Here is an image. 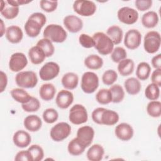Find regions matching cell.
I'll return each mask as SVG.
<instances>
[{
    "label": "cell",
    "instance_id": "816d5d0a",
    "mask_svg": "<svg viewBox=\"0 0 161 161\" xmlns=\"http://www.w3.org/2000/svg\"><path fill=\"white\" fill-rule=\"evenodd\" d=\"M0 92H3L7 86L8 77L6 74L2 70L0 72Z\"/></svg>",
    "mask_w": 161,
    "mask_h": 161
},
{
    "label": "cell",
    "instance_id": "74e56055",
    "mask_svg": "<svg viewBox=\"0 0 161 161\" xmlns=\"http://www.w3.org/2000/svg\"><path fill=\"white\" fill-rule=\"evenodd\" d=\"M96 99L101 104H108L112 102V95L109 89H101L96 94Z\"/></svg>",
    "mask_w": 161,
    "mask_h": 161
},
{
    "label": "cell",
    "instance_id": "5bb4252c",
    "mask_svg": "<svg viewBox=\"0 0 161 161\" xmlns=\"http://www.w3.org/2000/svg\"><path fill=\"white\" fill-rule=\"evenodd\" d=\"M94 136V130L90 126L80 127L77 131V138L87 148L92 142Z\"/></svg>",
    "mask_w": 161,
    "mask_h": 161
},
{
    "label": "cell",
    "instance_id": "4dcf8cb0",
    "mask_svg": "<svg viewBox=\"0 0 161 161\" xmlns=\"http://www.w3.org/2000/svg\"><path fill=\"white\" fill-rule=\"evenodd\" d=\"M86 148V147L76 137L69 142L67 146V150L70 155L77 156L81 155L84 152Z\"/></svg>",
    "mask_w": 161,
    "mask_h": 161
},
{
    "label": "cell",
    "instance_id": "d6986e66",
    "mask_svg": "<svg viewBox=\"0 0 161 161\" xmlns=\"http://www.w3.org/2000/svg\"><path fill=\"white\" fill-rule=\"evenodd\" d=\"M30 135L25 130H18L14 133L13 141L15 146L19 148H25L31 143Z\"/></svg>",
    "mask_w": 161,
    "mask_h": 161
},
{
    "label": "cell",
    "instance_id": "3957f363",
    "mask_svg": "<svg viewBox=\"0 0 161 161\" xmlns=\"http://www.w3.org/2000/svg\"><path fill=\"white\" fill-rule=\"evenodd\" d=\"M43 35L45 38L55 43H62L67 37V33L64 28L56 24L47 25L43 31Z\"/></svg>",
    "mask_w": 161,
    "mask_h": 161
},
{
    "label": "cell",
    "instance_id": "ee69618b",
    "mask_svg": "<svg viewBox=\"0 0 161 161\" xmlns=\"http://www.w3.org/2000/svg\"><path fill=\"white\" fill-rule=\"evenodd\" d=\"M42 117L47 123L51 124L57 120L58 118V113L53 108H47L43 111Z\"/></svg>",
    "mask_w": 161,
    "mask_h": 161
},
{
    "label": "cell",
    "instance_id": "9c48e42d",
    "mask_svg": "<svg viewBox=\"0 0 161 161\" xmlns=\"http://www.w3.org/2000/svg\"><path fill=\"white\" fill-rule=\"evenodd\" d=\"M71 133V126L65 122H60L53 126L50 132L51 138L55 142H62Z\"/></svg>",
    "mask_w": 161,
    "mask_h": 161
},
{
    "label": "cell",
    "instance_id": "277c9868",
    "mask_svg": "<svg viewBox=\"0 0 161 161\" xmlns=\"http://www.w3.org/2000/svg\"><path fill=\"white\" fill-rule=\"evenodd\" d=\"M16 84L21 88L30 89L35 87L38 83V77L33 71L19 72L15 77Z\"/></svg>",
    "mask_w": 161,
    "mask_h": 161
},
{
    "label": "cell",
    "instance_id": "f546056e",
    "mask_svg": "<svg viewBox=\"0 0 161 161\" xmlns=\"http://www.w3.org/2000/svg\"><path fill=\"white\" fill-rule=\"evenodd\" d=\"M106 35L110 38L114 45H118L122 41L123 33L120 27L116 25H113L108 28Z\"/></svg>",
    "mask_w": 161,
    "mask_h": 161
},
{
    "label": "cell",
    "instance_id": "b9f144b4",
    "mask_svg": "<svg viewBox=\"0 0 161 161\" xmlns=\"http://www.w3.org/2000/svg\"><path fill=\"white\" fill-rule=\"evenodd\" d=\"M126 56L127 53L126 50L121 47H117L113 48L111 54V60L115 63H119L122 60L126 58Z\"/></svg>",
    "mask_w": 161,
    "mask_h": 161
},
{
    "label": "cell",
    "instance_id": "9a60e30c",
    "mask_svg": "<svg viewBox=\"0 0 161 161\" xmlns=\"http://www.w3.org/2000/svg\"><path fill=\"white\" fill-rule=\"evenodd\" d=\"M19 11L18 6H16L11 3L9 0L1 1L0 12L1 15L7 19L15 18Z\"/></svg>",
    "mask_w": 161,
    "mask_h": 161
},
{
    "label": "cell",
    "instance_id": "cb8c5ba5",
    "mask_svg": "<svg viewBox=\"0 0 161 161\" xmlns=\"http://www.w3.org/2000/svg\"><path fill=\"white\" fill-rule=\"evenodd\" d=\"M104 154V148L99 144L92 145L87 152V158L91 161H99Z\"/></svg>",
    "mask_w": 161,
    "mask_h": 161
},
{
    "label": "cell",
    "instance_id": "4fadbf2b",
    "mask_svg": "<svg viewBox=\"0 0 161 161\" xmlns=\"http://www.w3.org/2000/svg\"><path fill=\"white\" fill-rule=\"evenodd\" d=\"M142 42V35L135 29L128 30L124 38V45L130 50H135L139 47Z\"/></svg>",
    "mask_w": 161,
    "mask_h": 161
},
{
    "label": "cell",
    "instance_id": "d590c367",
    "mask_svg": "<svg viewBox=\"0 0 161 161\" xmlns=\"http://www.w3.org/2000/svg\"><path fill=\"white\" fill-rule=\"evenodd\" d=\"M112 95V102L119 103L121 102L125 97V91L123 88L119 84H114L109 89Z\"/></svg>",
    "mask_w": 161,
    "mask_h": 161
},
{
    "label": "cell",
    "instance_id": "60d3db41",
    "mask_svg": "<svg viewBox=\"0 0 161 161\" xmlns=\"http://www.w3.org/2000/svg\"><path fill=\"white\" fill-rule=\"evenodd\" d=\"M21 107L22 109L26 112H36L40 108V103L37 98L31 96V99L27 103L22 104Z\"/></svg>",
    "mask_w": 161,
    "mask_h": 161
},
{
    "label": "cell",
    "instance_id": "f1b7e54d",
    "mask_svg": "<svg viewBox=\"0 0 161 161\" xmlns=\"http://www.w3.org/2000/svg\"><path fill=\"white\" fill-rule=\"evenodd\" d=\"M135 64L133 60L125 58L118 63V70L122 76H128L131 74L134 70Z\"/></svg>",
    "mask_w": 161,
    "mask_h": 161
},
{
    "label": "cell",
    "instance_id": "d6a6232c",
    "mask_svg": "<svg viewBox=\"0 0 161 161\" xmlns=\"http://www.w3.org/2000/svg\"><path fill=\"white\" fill-rule=\"evenodd\" d=\"M11 95L12 97L18 103L25 104L27 103L31 97V96L23 89L15 88L11 91Z\"/></svg>",
    "mask_w": 161,
    "mask_h": 161
},
{
    "label": "cell",
    "instance_id": "836d02e7",
    "mask_svg": "<svg viewBox=\"0 0 161 161\" xmlns=\"http://www.w3.org/2000/svg\"><path fill=\"white\" fill-rule=\"evenodd\" d=\"M150 65L145 62H142L138 64L136 70V75L139 80H147L150 74Z\"/></svg>",
    "mask_w": 161,
    "mask_h": 161
},
{
    "label": "cell",
    "instance_id": "7402d4cb",
    "mask_svg": "<svg viewBox=\"0 0 161 161\" xmlns=\"http://www.w3.org/2000/svg\"><path fill=\"white\" fill-rule=\"evenodd\" d=\"M28 56L31 62L35 65L42 63L45 58V54L42 49L37 45L32 47L28 51Z\"/></svg>",
    "mask_w": 161,
    "mask_h": 161
},
{
    "label": "cell",
    "instance_id": "44dd1931",
    "mask_svg": "<svg viewBox=\"0 0 161 161\" xmlns=\"http://www.w3.org/2000/svg\"><path fill=\"white\" fill-rule=\"evenodd\" d=\"M25 128L31 132L38 131L42 125V119L39 116L35 114H31L27 116L23 121Z\"/></svg>",
    "mask_w": 161,
    "mask_h": 161
},
{
    "label": "cell",
    "instance_id": "8992f818",
    "mask_svg": "<svg viewBox=\"0 0 161 161\" xmlns=\"http://www.w3.org/2000/svg\"><path fill=\"white\" fill-rule=\"evenodd\" d=\"M99 86V77L92 72H86L81 78L80 87L86 94L93 93Z\"/></svg>",
    "mask_w": 161,
    "mask_h": 161
},
{
    "label": "cell",
    "instance_id": "7c38bea8",
    "mask_svg": "<svg viewBox=\"0 0 161 161\" xmlns=\"http://www.w3.org/2000/svg\"><path fill=\"white\" fill-rule=\"evenodd\" d=\"M28 64V60L26 55L21 52L13 53L9 58V68L14 72H21Z\"/></svg>",
    "mask_w": 161,
    "mask_h": 161
},
{
    "label": "cell",
    "instance_id": "484cf974",
    "mask_svg": "<svg viewBox=\"0 0 161 161\" xmlns=\"http://www.w3.org/2000/svg\"><path fill=\"white\" fill-rule=\"evenodd\" d=\"M158 16L156 12L149 11L143 14L142 17V23L147 28L155 27L158 23Z\"/></svg>",
    "mask_w": 161,
    "mask_h": 161
},
{
    "label": "cell",
    "instance_id": "c3c4849f",
    "mask_svg": "<svg viewBox=\"0 0 161 161\" xmlns=\"http://www.w3.org/2000/svg\"><path fill=\"white\" fill-rule=\"evenodd\" d=\"M105 108H97L92 112V119L94 123L101 125V115Z\"/></svg>",
    "mask_w": 161,
    "mask_h": 161
},
{
    "label": "cell",
    "instance_id": "7dc6e473",
    "mask_svg": "<svg viewBox=\"0 0 161 161\" xmlns=\"http://www.w3.org/2000/svg\"><path fill=\"white\" fill-rule=\"evenodd\" d=\"M152 0H136L135 1V6L140 11H145L149 9L152 6Z\"/></svg>",
    "mask_w": 161,
    "mask_h": 161
},
{
    "label": "cell",
    "instance_id": "ffe728a7",
    "mask_svg": "<svg viewBox=\"0 0 161 161\" xmlns=\"http://www.w3.org/2000/svg\"><path fill=\"white\" fill-rule=\"evenodd\" d=\"M23 37L21 29L16 25H12L7 28L6 31V38L11 43H19Z\"/></svg>",
    "mask_w": 161,
    "mask_h": 161
},
{
    "label": "cell",
    "instance_id": "f35d334b",
    "mask_svg": "<svg viewBox=\"0 0 161 161\" xmlns=\"http://www.w3.org/2000/svg\"><path fill=\"white\" fill-rule=\"evenodd\" d=\"M28 152L31 161H40L43 158L44 152L38 145H32L28 148Z\"/></svg>",
    "mask_w": 161,
    "mask_h": 161
},
{
    "label": "cell",
    "instance_id": "603a6c76",
    "mask_svg": "<svg viewBox=\"0 0 161 161\" xmlns=\"http://www.w3.org/2000/svg\"><path fill=\"white\" fill-rule=\"evenodd\" d=\"M61 82L64 88L72 90L75 89L78 85L79 77L74 72H67L63 75Z\"/></svg>",
    "mask_w": 161,
    "mask_h": 161
},
{
    "label": "cell",
    "instance_id": "e575fe53",
    "mask_svg": "<svg viewBox=\"0 0 161 161\" xmlns=\"http://www.w3.org/2000/svg\"><path fill=\"white\" fill-rule=\"evenodd\" d=\"M37 46H38L39 47H40L42 50L43 51V52L45 54L46 57H50L51 56H52L54 53L55 52V47L52 43V42L47 39V38H42L41 40H40L36 45Z\"/></svg>",
    "mask_w": 161,
    "mask_h": 161
},
{
    "label": "cell",
    "instance_id": "8fae6325",
    "mask_svg": "<svg viewBox=\"0 0 161 161\" xmlns=\"http://www.w3.org/2000/svg\"><path fill=\"white\" fill-rule=\"evenodd\" d=\"M117 16L120 22L126 25H132L137 21L138 13L133 8L125 6L118 11Z\"/></svg>",
    "mask_w": 161,
    "mask_h": 161
},
{
    "label": "cell",
    "instance_id": "ba28073f",
    "mask_svg": "<svg viewBox=\"0 0 161 161\" xmlns=\"http://www.w3.org/2000/svg\"><path fill=\"white\" fill-rule=\"evenodd\" d=\"M69 119L72 123L77 125L86 123L88 119L87 109L82 104L74 105L69 111Z\"/></svg>",
    "mask_w": 161,
    "mask_h": 161
},
{
    "label": "cell",
    "instance_id": "681fc988",
    "mask_svg": "<svg viewBox=\"0 0 161 161\" xmlns=\"http://www.w3.org/2000/svg\"><path fill=\"white\" fill-rule=\"evenodd\" d=\"M151 80L159 87L161 86V69H156L153 70L151 75Z\"/></svg>",
    "mask_w": 161,
    "mask_h": 161
},
{
    "label": "cell",
    "instance_id": "2e32d148",
    "mask_svg": "<svg viewBox=\"0 0 161 161\" xmlns=\"http://www.w3.org/2000/svg\"><path fill=\"white\" fill-rule=\"evenodd\" d=\"M64 25L66 29L70 33H77L82 30L83 27L82 21L77 16L68 15L64 18Z\"/></svg>",
    "mask_w": 161,
    "mask_h": 161
},
{
    "label": "cell",
    "instance_id": "83f0119b",
    "mask_svg": "<svg viewBox=\"0 0 161 161\" xmlns=\"http://www.w3.org/2000/svg\"><path fill=\"white\" fill-rule=\"evenodd\" d=\"M124 86L126 91L130 95H136L138 94L142 89L140 80L135 77H130L124 82Z\"/></svg>",
    "mask_w": 161,
    "mask_h": 161
},
{
    "label": "cell",
    "instance_id": "6da1fadb",
    "mask_svg": "<svg viewBox=\"0 0 161 161\" xmlns=\"http://www.w3.org/2000/svg\"><path fill=\"white\" fill-rule=\"evenodd\" d=\"M46 22L47 18L44 14L38 12L31 14L24 26L26 35L31 38L37 36Z\"/></svg>",
    "mask_w": 161,
    "mask_h": 161
},
{
    "label": "cell",
    "instance_id": "4316f807",
    "mask_svg": "<svg viewBox=\"0 0 161 161\" xmlns=\"http://www.w3.org/2000/svg\"><path fill=\"white\" fill-rule=\"evenodd\" d=\"M119 114L113 110L106 109L101 115V125L112 126L115 125L119 121Z\"/></svg>",
    "mask_w": 161,
    "mask_h": 161
},
{
    "label": "cell",
    "instance_id": "30bf717a",
    "mask_svg": "<svg viewBox=\"0 0 161 161\" xmlns=\"http://www.w3.org/2000/svg\"><path fill=\"white\" fill-rule=\"evenodd\" d=\"M60 67L54 62H48L44 64L39 71V76L42 80L48 81L55 78L59 74Z\"/></svg>",
    "mask_w": 161,
    "mask_h": 161
},
{
    "label": "cell",
    "instance_id": "f5cc1de1",
    "mask_svg": "<svg viewBox=\"0 0 161 161\" xmlns=\"http://www.w3.org/2000/svg\"><path fill=\"white\" fill-rule=\"evenodd\" d=\"M152 65L156 69H161V54L159 53L154 56L152 59Z\"/></svg>",
    "mask_w": 161,
    "mask_h": 161
},
{
    "label": "cell",
    "instance_id": "7a4b0ae2",
    "mask_svg": "<svg viewBox=\"0 0 161 161\" xmlns=\"http://www.w3.org/2000/svg\"><path fill=\"white\" fill-rule=\"evenodd\" d=\"M94 40V48L102 55L111 53L114 48V43L110 38L103 32H97L92 36Z\"/></svg>",
    "mask_w": 161,
    "mask_h": 161
},
{
    "label": "cell",
    "instance_id": "ac0fdd59",
    "mask_svg": "<svg viewBox=\"0 0 161 161\" xmlns=\"http://www.w3.org/2000/svg\"><path fill=\"white\" fill-rule=\"evenodd\" d=\"M115 135L122 141H129L133 136V129L132 126L126 123H121L115 128Z\"/></svg>",
    "mask_w": 161,
    "mask_h": 161
},
{
    "label": "cell",
    "instance_id": "8d00e7d4",
    "mask_svg": "<svg viewBox=\"0 0 161 161\" xmlns=\"http://www.w3.org/2000/svg\"><path fill=\"white\" fill-rule=\"evenodd\" d=\"M148 114L153 118H158L161 115V103L158 101H151L147 106Z\"/></svg>",
    "mask_w": 161,
    "mask_h": 161
},
{
    "label": "cell",
    "instance_id": "1f68e13d",
    "mask_svg": "<svg viewBox=\"0 0 161 161\" xmlns=\"http://www.w3.org/2000/svg\"><path fill=\"white\" fill-rule=\"evenodd\" d=\"M84 65L89 69L97 70L102 67L103 65V60L99 55L92 54L87 56L85 58Z\"/></svg>",
    "mask_w": 161,
    "mask_h": 161
},
{
    "label": "cell",
    "instance_id": "ab89813d",
    "mask_svg": "<svg viewBox=\"0 0 161 161\" xmlns=\"http://www.w3.org/2000/svg\"><path fill=\"white\" fill-rule=\"evenodd\" d=\"M145 96L150 101L157 100L158 99L160 96L159 87L153 83L148 84L145 88Z\"/></svg>",
    "mask_w": 161,
    "mask_h": 161
},
{
    "label": "cell",
    "instance_id": "e0dca14e",
    "mask_svg": "<svg viewBox=\"0 0 161 161\" xmlns=\"http://www.w3.org/2000/svg\"><path fill=\"white\" fill-rule=\"evenodd\" d=\"M74 101L73 94L67 90H61L59 91L55 98L57 106L60 109L68 108Z\"/></svg>",
    "mask_w": 161,
    "mask_h": 161
},
{
    "label": "cell",
    "instance_id": "bcb514c9",
    "mask_svg": "<svg viewBox=\"0 0 161 161\" xmlns=\"http://www.w3.org/2000/svg\"><path fill=\"white\" fill-rule=\"evenodd\" d=\"M79 42L82 47L86 48H90L94 47L95 45L93 38L84 33H82L79 36Z\"/></svg>",
    "mask_w": 161,
    "mask_h": 161
},
{
    "label": "cell",
    "instance_id": "5b68a950",
    "mask_svg": "<svg viewBox=\"0 0 161 161\" xmlns=\"http://www.w3.org/2000/svg\"><path fill=\"white\" fill-rule=\"evenodd\" d=\"M161 37L158 31H148L144 36L143 47L145 50L148 53L157 52L160 47Z\"/></svg>",
    "mask_w": 161,
    "mask_h": 161
},
{
    "label": "cell",
    "instance_id": "f907efd6",
    "mask_svg": "<svg viewBox=\"0 0 161 161\" xmlns=\"http://www.w3.org/2000/svg\"><path fill=\"white\" fill-rule=\"evenodd\" d=\"M14 160L16 161H31L30 156L28 150H21L18 152L14 157Z\"/></svg>",
    "mask_w": 161,
    "mask_h": 161
},
{
    "label": "cell",
    "instance_id": "f6af8a7d",
    "mask_svg": "<svg viewBox=\"0 0 161 161\" xmlns=\"http://www.w3.org/2000/svg\"><path fill=\"white\" fill-rule=\"evenodd\" d=\"M40 6L44 11L47 13H51L57 9L58 6V1L42 0L40 1Z\"/></svg>",
    "mask_w": 161,
    "mask_h": 161
},
{
    "label": "cell",
    "instance_id": "7bdbcfd3",
    "mask_svg": "<svg viewBox=\"0 0 161 161\" xmlns=\"http://www.w3.org/2000/svg\"><path fill=\"white\" fill-rule=\"evenodd\" d=\"M118 74L114 70H106L102 75V80L106 86H112L117 80Z\"/></svg>",
    "mask_w": 161,
    "mask_h": 161
},
{
    "label": "cell",
    "instance_id": "d4e9b609",
    "mask_svg": "<svg viewBox=\"0 0 161 161\" xmlns=\"http://www.w3.org/2000/svg\"><path fill=\"white\" fill-rule=\"evenodd\" d=\"M56 93V88L51 83L43 84L41 86L39 90V95L42 99L48 101L53 99Z\"/></svg>",
    "mask_w": 161,
    "mask_h": 161
},
{
    "label": "cell",
    "instance_id": "db71d44e",
    "mask_svg": "<svg viewBox=\"0 0 161 161\" xmlns=\"http://www.w3.org/2000/svg\"><path fill=\"white\" fill-rule=\"evenodd\" d=\"M0 20H1V37H2L4 33H5V31H6V30H5V26H4L3 19H0Z\"/></svg>",
    "mask_w": 161,
    "mask_h": 161
},
{
    "label": "cell",
    "instance_id": "52a82bcc",
    "mask_svg": "<svg viewBox=\"0 0 161 161\" xmlns=\"http://www.w3.org/2000/svg\"><path fill=\"white\" fill-rule=\"evenodd\" d=\"M74 11L82 16H91L96 11V5L92 1L77 0L73 4Z\"/></svg>",
    "mask_w": 161,
    "mask_h": 161
}]
</instances>
